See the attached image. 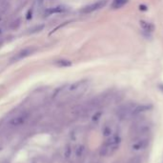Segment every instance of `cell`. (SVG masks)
<instances>
[{"label": "cell", "instance_id": "1", "mask_svg": "<svg viewBox=\"0 0 163 163\" xmlns=\"http://www.w3.org/2000/svg\"><path fill=\"white\" fill-rule=\"evenodd\" d=\"M120 143H121V138L117 135H113L107 138L105 143L102 145V147L99 151V155L101 156H109L113 155L114 152H117Z\"/></svg>", "mask_w": 163, "mask_h": 163}, {"label": "cell", "instance_id": "2", "mask_svg": "<svg viewBox=\"0 0 163 163\" xmlns=\"http://www.w3.org/2000/svg\"><path fill=\"white\" fill-rule=\"evenodd\" d=\"M29 118V113L26 112H23L20 113H17L16 116H14V117H11L9 122H8V126L10 128H18L22 125H24L26 123V121Z\"/></svg>", "mask_w": 163, "mask_h": 163}, {"label": "cell", "instance_id": "3", "mask_svg": "<svg viewBox=\"0 0 163 163\" xmlns=\"http://www.w3.org/2000/svg\"><path fill=\"white\" fill-rule=\"evenodd\" d=\"M107 4V0H99V1H96L93 4L87 5L85 7H83L80 10L81 14H91L94 13L95 11H98L100 9H102L103 7H105Z\"/></svg>", "mask_w": 163, "mask_h": 163}, {"label": "cell", "instance_id": "4", "mask_svg": "<svg viewBox=\"0 0 163 163\" xmlns=\"http://www.w3.org/2000/svg\"><path fill=\"white\" fill-rule=\"evenodd\" d=\"M36 52V48L34 47H28V48H25V49L21 50L19 53H16V56L14 57V60H16V61H18V60H21V59H24L30 56H32L33 53H34Z\"/></svg>", "mask_w": 163, "mask_h": 163}, {"label": "cell", "instance_id": "5", "mask_svg": "<svg viewBox=\"0 0 163 163\" xmlns=\"http://www.w3.org/2000/svg\"><path fill=\"white\" fill-rule=\"evenodd\" d=\"M149 145V140L146 137H139L137 138V140L136 142L133 143L132 149L135 151H140L143 149H146Z\"/></svg>", "mask_w": 163, "mask_h": 163}, {"label": "cell", "instance_id": "6", "mask_svg": "<svg viewBox=\"0 0 163 163\" xmlns=\"http://www.w3.org/2000/svg\"><path fill=\"white\" fill-rule=\"evenodd\" d=\"M67 10L68 9L66 8L65 6H56V7L50 8V9L46 10L45 14L48 16V15H52L53 14H62V13H65Z\"/></svg>", "mask_w": 163, "mask_h": 163}, {"label": "cell", "instance_id": "7", "mask_svg": "<svg viewBox=\"0 0 163 163\" xmlns=\"http://www.w3.org/2000/svg\"><path fill=\"white\" fill-rule=\"evenodd\" d=\"M114 132H116V129H114V125H113V124H107V125L104 126V128L102 129V135H103L105 137H110V136L114 135Z\"/></svg>", "mask_w": 163, "mask_h": 163}, {"label": "cell", "instance_id": "8", "mask_svg": "<svg viewBox=\"0 0 163 163\" xmlns=\"http://www.w3.org/2000/svg\"><path fill=\"white\" fill-rule=\"evenodd\" d=\"M54 65L58 68H67L72 66V62L68 59H58L54 61Z\"/></svg>", "mask_w": 163, "mask_h": 163}, {"label": "cell", "instance_id": "9", "mask_svg": "<svg viewBox=\"0 0 163 163\" xmlns=\"http://www.w3.org/2000/svg\"><path fill=\"white\" fill-rule=\"evenodd\" d=\"M129 0H113L112 3V8L113 9H120L122 8L124 5L128 3Z\"/></svg>", "mask_w": 163, "mask_h": 163}, {"label": "cell", "instance_id": "10", "mask_svg": "<svg viewBox=\"0 0 163 163\" xmlns=\"http://www.w3.org/2000/svg\"><path fill=\"white\" fill-rule=\"evenodd\" d=\"M140 26L142 27L143 30H145V31L147 32H153L155 30V26L153 25L152 23H148L146 21H140Z\"/></svg>", "mask_w": 163, "mask_h": 163}, {"label": "cell", "instance_id": "11", "mask_svg": "<svg viewBox=\"0 0 163 163\" xmlns=\"http://www.w3.org/2000/svg\"><path fill=\"white\" fill-rule=\"evenodd\" d=\"M84 152H85V147H84L83 145H79L75 150V155L77 158H81L84 155Z\"/></svg>", "mask_w": 163, "mask_h": 163}, {"label": "cell", "instance_id": "12", "mask_svg": "<svg viewBox=\"0 0 163 163\" xmlns=\"http://www.w3.org/2000/svg\"><path fill=\"white\" fill-rule=\"evenodd\" d=\"M43 29H44V25H37V26H35V27H34V28H32L31 30H30V33H31V34L38 33V32L42 31Z\"/></svg>", "mask_w": 163, "mask_h": 163}, {"label": "cell", "instance_id": "13", "mask_svg": "<svg viewBox=\"0 0 163 163\" xmlns=\"http://www.w3.org/2000/svg\"><path fill=\"white\" fill-rule=\"evenodd\" d=\"M19 25H20V20L19 19H16V20H14L13 23H11V28L14 30V29H17L18 27H19Z\"/></svg>", "mask_w": 163, "mask_h": 163}, {"label": "cell", "instance_id": "14", "mask_svg": "<svg viewBox=\"0 0 163 163\" xmlns=\"http://www.w3.org/2000/svg\"><path fill=\"white\" fill-rule=\"evenodd\" d=\"M71 154H72V149H71V147H68L67 149L65 150V158H70Z\"/></svg>", "mask_w": 163, "mask_h": 163}, {"label": "cell", "instance_id": "15", "mask_svg": "<svg viewBox=\"0 0 163 163\" xmlns=\"http://www.w3.org/2000/svg\"><path fill=\"white\" fill-rule=\"evenodd\" d=\"M139 9L141 10V11H147V7L145 5H140L139 6Z\"/></svg>", "mask_w": 163, "mask_h": 163}, {"label": "cell", "instance_id": "16", "mask_svg": "<svg viewBox=\"0 0 163 163\" xmlns=\"http://www.w3.org/2000/svg\"><path fill=\"white\" fill-rule=\"evenodd\" d=\"M0 34H1V30H0Z\"/></svg>", "mask_w": 163, "mask_h": 163}]
</instances>
